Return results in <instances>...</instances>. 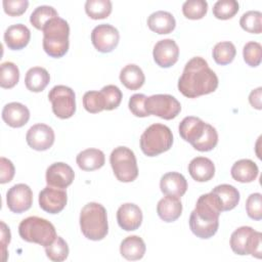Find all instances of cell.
<instances>
[{
    "label": "cell",
    "instance_id": "6da1fadb",
    "mask_svg": "<svg viewBox=\"0 0 262 262\" xmlns=\"http://www.w3.org/2000/svg\"><path fill=\"white\" fill-rule=\"evenodd\" d=\"M217 87V75L201 56H194L185 63L178 80V90L188 98L212 93Z\"/></svg>",
    "mask_w": 262,
    "mask_h": 262
},
{
    "label": "cell",
    "instance_id": "7a4b0ae2",
    "mask_svg": "<svg viewBox=\"0 0 262 262\" xmlns=\"http://www.w3.org/2000/svg\"><path fill=\"white\" fill-rule=\"evenodd\" d=\"M221 212V205L216 194L213 192L202 194L189 217V227L192 233L203 239L212 237L218 230Z\"/></svg>",
    "mask_w": 262,
    "mask_h": 262
},
{
    "label": "cell",
    "instance_id": "3957f363",
    "mask_svg": "<svg viewBox=\"0 0 262 262\" xmlns=\"http://www.w3.org/2000/svg\"><path fill=\"white\" fill-rule=\"evenodd\" d=\"M43 49L51 57L59 58L69 50L70 26L59 16L51 18L43 28Z\"/></svg>",
    "mask_w": 262,
    "mask_h": 262
},
{
    "label": "cell",
    "instance_id": "277c9868",
    "mask_svg": "<svg viewBox=\"0 0 262 262\" xmlns=\"http://www.w3.org/2000/svg\"><path fill=\"white\" fill-rule=\"evenodd\" d=\"M80 227L88 239L100 241L104 238L108 232L105 208L95 202L86 204L80 213Z\"/></svg>",
    "mask_w": 262,
    "mask_h": 262
},
{
    "label": "cell",
    "instance_id": "5b68a950",
    "mask_svg": "<svg viewBox=\"0 0 262 262\" xmlns=\"http://www.w3.org/2000/svg\"><path fill=\"white\" fill-rule=\"evenodd\" d=\"M18 233L24 241L38 244L44 248L50 245L57 236L53 224L37 216L25 218L18 225Z\"/></svg>",
    "mask_w": 262,
    "mask_h": 262
},
{
    "label": "cell",
    "instance_id": "8992f818",
    "mask_svg": "<svg viewBox=\"0 0 262 262\" xmlns=\"http://www.w3.org/2000/svg\"><path fill=\"white\" fill-rule=\"evenodd\" d=\"M173 144L171 129L163 124H152L140 136V148L147 157H156L170 149Z\"/></svg>",
    "mask_w": 262,
    "mask_h": 262
},
{
    "label": "cell",
    "instance_id": "52a82bcc",
    "mask_svg": "<svg viewBox=\"0 0 262 262\" xmlns=\"http://www.w3.org/2000/svg\"><path fill=\"white\" fill-rule=\"evenodd\" d=\"M230 248L237 255H251L260 259L262 254V234L250 226L238 227L231 233Z\"/></svg>",
    "mask_w": 262,
    "mask_h": 262
},
{
    "label": "cell",
    "instance_id": "ba28073f",
    "mask_svg": "<svg viewBox=\"0 0 262 262\" xmlns=\"http://www.w3.org/2000/svg\"><path fill=\"white\" fill-rule=\"evenodd\" d=\"M110 163L119 181L132 182L137 178V161L134 152L130 148L126 146L116 147L110 156Z\"/></svg>",
    "mask_w": 262,
    "mask_h": 262
},
{
    "label": "cell",
    "instance_id": "9c48e42d",
    "mask_svg": "<svg viewBox=\"0 0 262 262\" xmlns=\"http://www.w3.org/2000/svg\"><path fill=\"white\" fill-rule=\"evenodd\" d=\"M53 114L59 119H69L76 112V95L72 88L64 85L54 86L48 93Z\"/></svg>",
    "mask_w": 262,
    "mask_h": 262
},
{
    "label": "cell",
    "instance_id": "30bf717a",
    "mask_svg": "<svg viewBox=\"0 0 262 262\" xmlns=\"http://www.w3.org/2000/svg\"><path fill=\"white\" fill-rule=\"evenodd\" d=\"M144 107L148 115H155L164 120L176 118L181 111L180 102L170 94H155L146 97Z\"/></svg>",
    "mask_w": 262,
    "mask_h": 262
},
{
    "label": "cell",
    "instance_id": "8fae6325",
    "mask_svg": "<svg viewBox=\"0 0 262 262\" xmlns=\"http://www.w3.org/2000/svg\"><path fill=\"white\" fill-rule=\"evenodd\" d=\"M120 40L119 31L110 24L96 26L91 32V41L95 49L102 53L112 52Z\"/></svg>",
    "mask_w": 262,
    "mask_h": 262
},
{
    "label": "cell",
    "instance_id": "7c38bea8",
    "mask_svg": "<svg viewBox=\"0 0 262 262\" xmlns=\"http://www.w3.org/2000/svg\"><path fill=\"white\" fill-rule=\"evenodd\" d=\"M8 209L16 214L29 210L33 204V191L29 185L18 183L11 186L6 192Z\"/></svg>",
    "mask_w": 262,
    "mask_h": 262
},
{
    "label": "cell",
    "instance_id": "4fadbf2b",
    "mask_svg": "<svg viewBox=\"0 0 262 262\" xmlns=\"http://www.w3.org/2000/svg\"><path fill=\"white\" fill-rule=\"evenodd\" d=\"M68 202L67 191L62 188L46 186L39 193L40 208L50 214H57L63 210Z\"/></svg>",
    "mask_w": 262,
    "mask_h": 262
},
{
    "label": "cell",
    "instance_id": "5bb4252c",
    "mask_svg": "<svg viewBox=\"0 0 262 262\" xmlns=\"http://www.w3.org/2000/svg\"><path fill=\"white\" fill-rule=\"evenodd\" d=\"M54 131L46 124H35L27 132L26 140L30 147L35 150H46L54 142Z\"/></svg>",
    "mask_w": 262,
    "mask_h": 262
},
{
    "label": "cell",
    "instance_id": "9a60e30c",
    "mask_svg": "<svg viewBox=\"0 0 262 262\" xmlns=\"http://www.w3.org/2000/svg\"><path fill=\"white\" fill-rule=\"evenodd\" d=\"M152 56L161 68H170L176 63L179 56V47L173 39H164L156 43Z\"/></svg>",
    "mask_w": 262,
    "mask_h": 262
},
{
    "label": "cell",
    "instance_id": "2e32d148",
    "mask_svg": "<svg viewBox=\"0 0 262 262\" xmlns=\"http://www.w3.org/2000/svg\"><path fill=\"white\" fill-rule=\"evenodd\" d=\"M74 178L72 167L62 162L53 163L46 170V182L49 186L64 189L72 184Z\"/></svg>",
    "mask_w": 262,
    "mask_h": 262
},
{
    "label": "cell",
    "instance_id": "e0dca14e",
    "mask_svg": "<svg viewBox=\"0 0 262 262\" xmlns=\"http://www.w3.org/2000/svg\"><path fill=\"white\" fill-rule=\"evenodd\" d=\"M117 221L119 226L126 231L136 230L142 223L141 209L132 203L123 204L117 211Z\"/></svg>",
    "mask_w": 262,
    "mask_h": 262
},
{
    "label": "cell",
    "instance_id": "ac0fdd59",
    "mask_svg": "<svg viewBox=\"0 0 262 262\" xmlns=\"http://www.w3.org/2000/svg\"><path fill=\"white\" fill-rule=\"evenodd\" d=\"M207 127L208 123L198 117H185L179 124V134L182 139L193 146L204 136Z\"/></svg>",
    "mask_w": 262,
    "mask_h": 262
},
{
    "label": "cell",
    "instance_id": "d6986e66",
    "mask_svg": "<svg viewBox=\"0 0 262 262\" xmlns=\"http://www.w3.org/2000/svg\"><path fill=\"white\" fill-rule=\"evenodd\" d=\"M160 188L164 194L179 199L187 190V181L185 177L178 172H168L162 176Z\"/></svg>",
    "mask_w": 262,
    "mask_h": 262
},
{
    "label": "cell",
    "instance_id": "ffe728a7",
    "mask_svg": "<svg viewBox=\"0 0 262 262\" xmlns=\"http://www.w3.org/2000/svg\"><path fill=\"white\" fill-rule=\"evenodd\" d=\"M3 121L12 128L25 126L30 119L29 108L19 102H9L2 110Z\"/></svg>",
    "mask_w": 262,
    "mask_h": 262
},
{
    "label": "cell",
    "instance_id": "44dd1931",
    "mask_svg": "<svg viewBox=\"0 0 262 262\" xmlns=\"http://www.w3.org/2000/svg\"><path fill=\"white\" fill-rule=\"evenodd\" d=\"M31 39V32L23 24L8 27L4 32V42L11 50H20L26 47Z\"/></svg>",
    "mask_w": 262,
    "mask_h": 262
},
{
    "label": "cell",
    "instance_id": "7402d4cb",
    "mask_svg": "<svg viewBox=\"0 0 262 262\" xmlns=\"http://www.w3.org/2000/svg\"><path fill=\"white\" fill-rule=\"evenodd\" d=\"M188 172L193 180L198 182H206L213 178L215 174V166L210 159L196 157L190 161Z\"/></svg>",
    "mask_w": 262,
    "mask_h": 262
},
{
    "label": "cell",
    "instance_id": "603a6c76",
    "mask_svg": "<svg viewBox=\"0 0 262 262\" xmlns=\"http://www.w3.org/2000/svg\"><path fill=\"white\" fill-rule=\"evenodd\" d=\"M148 28L160 35L171 33L176 26V20L172 13L164 10L152 12L147 18Z\"/></svg>",
    "mask_w": 262,
    "mask_h": 262
},
{
    "label": "cell",
    "instance_id": "cb8c5ba5",
    "mask_svg": "<svg viewBox=\"0 0 262 262\" xmlns=\"http://www.w3.org/2000/svg\"><path fill=\"white\" fill-rule=\"evenodd\" d=\"M157 212L159 217L165 222H173L180 217L182 213V204L178 198L166 195L159 201Z\"/></svg>",
    "mask_w": 262,
    "mask_h": 262
},
{
    "label": "cell",
    "instance_id": "d4e9b609",
    "mask_svg": "<svg viewBox=\"0 0 262 262\" xmlns=\"http://www.w3.org/2000/svg\"><path fill=\"white\" fill-rule=\"evenodd\" d=\"M259 173L256 163L249 159H243L235 162L230 170L232 178L242 183H249L254 181Z\"/></svg>",
    "mask_w": 262,
    "mask_h": 262
},
{
    "label": "cell",
    "instance_id": "484cf974",
    "mask_svg": "<svg viewBox=\"0 0 262 262\" xmlns=\"http://www.w3.org/2000/svg\"><path fill=\"white\" fill-rule=\"evenodd\" d=\"M145 244L138 235L127 236L120 245V254L122 257L130 261L141 259L145 254Z\"/></svg>",
    "mask_w": 262,
    "mask_h": 262
},
{
    "label": "cell",
    "instance_id": "4316f807",
    "mask_svg": "<svg viewBox=\"0 0 262 262\" xmlns=\"http://www.w3.org/2000/svg\"><path fill=\"white\" fill-rule=\"evenodd\" d=\"M76 162L80 169L84 171H93L104 165V154L97 148H87L78 154Z\"/></svg>",
    "mask_w": 262,
    "mask_h": 262
},
{
    "label": "cell",
    "instance_id": "83f0119b",
    "mask_svg": "<svg viewBox=\"0 0 262 262\" xmlns=\"http://www.w3.org/2000/svg\"><path fill=\"white\" fill-rule=\"evenodd\" d=\"M50 76L46 69L41 67L31 68L25 77L26 87L32 92H41L49 84Z\"/></svg>",
    "mask_w": 262,
    "mask_h": 262
},
{
    "label": "cell",
    "instance_id": "f1b7e54d",
    "mask_svg": "<svg viewBox=\"0 0 262 262\" xmlns=\"http://www.w3.org/2000/svg\"><path fill=\"white\" fill-rule=\"evenodd\" d=\"M217 195L222 211H229L234 209L239 202V192L238 190L230 184H220L215 186L212 191Z\"/></svg>",
    "mask_w": 262,
    "mask_h": 262
},
{
    "label": "cell",
    "instance_id": "f546056e",
    "mask_svg": "<svg viewBox=\"0 0 262 262\" xmlns=\"http://www.w3.org/2000/svg\"><path fill=\"white\" fill-rule=\"evenodd\" d=\"M120 81L126 88L130 90H137L144 84L145 77L138 66L130 63L121 70Z\"/></svg>",
    "mask_w": 262,
    "mask_h": 262
},
{
    "label": "cell",
    "instance_id": "4dcf8cb0",
    "mask_svg": "<svg viewBox=\"0 0 262 262\" xmlns=\"http://www.w3.org/2000/svg\"><path fill=\"white\" fill-rule=\"evenodd\" d=\"M85 11L92 19H102L112 12V2L110 0H87Z\"/></svg>",
    "mask_w": 262,
    "mask_h": 262
},
{
    "label": "cell",
    "instance_id": "1f68e13d",
    "mask_svg": "<svg viewBox=\"0 0 262 262\" xmlns=\"http://www.w3.org/2000/svg\"><path fill=\"white\" fill-rule=\"evenodd\" d=\"M213 58L216 63L225 66L230 63L236 54L235 46L229 41H223L217 43L213 48Z\"/></svg>",
    "mask_w": 262,
    "mask_h": 262
},
{
    "label": "cell",
    "instance_id": "d6a6232c",
    "mask_svg": "<svg viewBox=\"0 0 262 262\" xmlns=\"http://www.w3.org/2000/svg\"><path fill=\"white\" fill-rule=\"evenodd\" d=\"M58 16L57 11L48 5H41L34 9L30 15V23L37 29L43 30L44 26L53 17Z\"/></svg>",
    "mask_w": 262,
    "mask_h": 262
},
{
    "label": "cell",
    "instance_id": "836d02e7",
    "mask_svg": "<svg viewBox=\"0 0 262 262\" xmlns=\"http://www.w3.org/2000/svg\"><path fill=\"white\" fill-rule=\"evenodd\" d=\"M19 80V70L11 61H5L0 67V86L2 88H12Z\"/></svg>",
    "mask_w": 262,
    "mask_h": 262
},
{
    "label": "cell",
    "instance_id": "e575fe53",
    "mask_svg": "<svg viewBox=\"0 0 262 262\" xmlns=\"http://www.w3.org/2000/svg\"><path fill=\"white\" fill-rule=\"evenodd\" d=\"M69 246L61 236H56L55 239L45 247L46 256L53 262L64 261L69 256Z\"/></svg>",
    "mask_w": 262,
    "mask_h": 262
},
{
    "label": "cell",
    "instance_id": "d590c367",
    "mask_svg": "<svg viewBox=\"0 0 262 262\" xmlns=\"http://www.w3.org/2000/svg\"><path fill=\"white\" fill-rule=\"evenodd\" d=\"M241 27L252 34H260L262 32V13L257 10L245 12L239 19Z\"/></svg>",
    "mask_w": 262,
    "mask_h": 262
},
{
    "label": "cell",
    "instance_id": "8d00e7d4",
    "mask_svg": "<svg viewBox=\"0 0 262 262\" xmlns=\"http://www.w3.org/2000/svg\"><path fill=\"white\" fill-rule=\"evenodd\" d=\"M208 11V3L205 0H187L182 5V12L189 19H201Z\"/></svg>",
    "mask_w": 262,
    "mask_h": 262
},
{
    "label": "cell",
    "instance_id": "74e56055",
    "mask_svg": "<svg viewBox=\"0 0 262 262\" xmlns=\"http://www.w3.org/2000/svg\"><path fill=\"white\" fill-rule=\"evenodd\" d=\"M238 7L235 0H219L213 6V14L218 19H229L237 13Z\"/></svg>",
    "mask_w": 262,
    "mask_h": 262
},
{
    "label": "cell",
    "instance_id": "f35d334b",
    "mask_svg": "<svg viewBox=\"0 0 262 262\" xmlns=\"http://www.w3.org/2000/svg\"><path fill=\"white\" fill-rule=\"evenodd\" d=\"M243 56L245 62L252 67H258L262 58V46L260 43L255 41H250L246 43L243 49Z\"/></svg>",
    "mask_w": 262,
    "mask_h": 262
},
{
    "label": "cell",
    "instance_id": "ab89813d",
    "mask_svg": "<svg viewBox=\"0 0 262 262\" xmlns=\"http://www.w3.org/2000/svg\"><path fill=\"white\" fill-rule=\"evenodd\" d=\"M104 99V110L112 111L117 108L122 100L123 94L116 85H106L100 90Z\"/></svg>",
    "mask_w": 262,
    "mask_h": 262
},
{
    "label": "cell",
    "instance_id": "60d3db41",
    "mask_svg": "<svg viewBox=\"0 0 262 262\" xmlns=\"http://www.w3.org/2000/svg\"><path fill=\"white\" fill-rule=\"evenodd\" d=\"M83 106L84 108L91 113L97 114L104 110V99L99 91H87L83 95Z\"/></svg>",
    "mask_w": 262,
    "mask_h": 262
},
{
    "label": "cell",
    "instance_id": "b9f144b4",
    "mask_svg": "<svg viewBox=\"0 0 262 262\" xmlns=\"http://www.w3.org/2000/svg\"><path fill=\"white\" fill-rule=\"evenodd\" d=\"M218 143V133L216 129L208 124L207 130L204 134V136L193 145V148H195L199 151H209L212 150Z\"/></svg>",
    "mask_w": 262,
    "mask_h": 262
},
{
    "label": "cell",
    "instance_id": "7bdbcfd3",
    "mask_svg": "<svg viewBox=\"0 0 262 262\" xmlns=\"http://www.w3.org/2000/svg\"><path fill=\"white\" fill-rule=\"evenodd\" d=\"M246 210L248 216L254 220L262 219V195L259 192L252 193L246 202Z\"/></svg>",
    "mask_w": 262,
    "mask_h": 262
},
{
    "label": "cell",
    "instance_id": "ee69618b",
    "mask_svg": "<svg viewBox=\"0 0 262 262\" xmlns=\"http://www.w3.org/2000/svg\"><path fill=\"white\" fill-rule=\"evenodd\" d=\"M146 96L144 94L141 93H136L133 94L130 99H129V110L131 111V113L135 116V117H139V118H144L149 116L147 114V112L145 111L144 107V102H145Z\"/></svg>",
    "mask_w": 262,
    "mask_h": 262
},
{
    "label": "cell",
    "instance_id": "f6af8a7d",
    "mask_svg": "<svg viewBox=\"0 0 262 262\" xmlns=\"http://www.w3.org/2000/svg\"><path fill=\"white\" fill-rule=\"evenodd\" d=\"M5 13L10 16H19L29 6L28 0H3L2 2Z\"/></svg>",
    "mask_w": 262,
    "mask_h": 262
},
{
    "label": "cell",
    "instance_id": "bcb514c9",
    "mask_svg": "<svg viewBox=\"0 0 262 262\" xmlns=\"http://www.w3.org/2000/svg\"><path fill=\"white\" fill-rule=\"evenodd\" d=\"M15 169L12 162L4 157L0 158V183L10 182L14 176Z\"/></svg>",
    "mask_w": 262,
    "mask_h": 262
},
{
    "label": "cell",
    "instance_id": "7dc6e473",
    "mask_svg": "<svg viewBox=\"0 0 262 262\" xmlns=\"http://www.w3.org/2000/svg\"><path fill=\"white\" fill-rule=\"evenodd\" d=\"M10 237H11V234H10V230H9V227H7V225L1 221V252H2V260L3 261H6V256H7V246L8 244L10 243Z\"/></svg>",
    "mask_w": 262,
    "mask_h": 262
},
{
    "label": "cell",
    "instance_id": "c3c4849f",
    "mask_svg": "<svg viewBox=\"0 0 262 262\" xmlns=\"http://www.w3.org/2000/svg\"><path fill=\"white\" fill-rule=\"evenodd\" d=\"M261 93H262V88L258 87L257 89L253 90L250 95H249V101L251 105L257 110H261Z\"/></svg>",
    "mask_w": 262,
    "mask_h": 262
}]
</instances>
